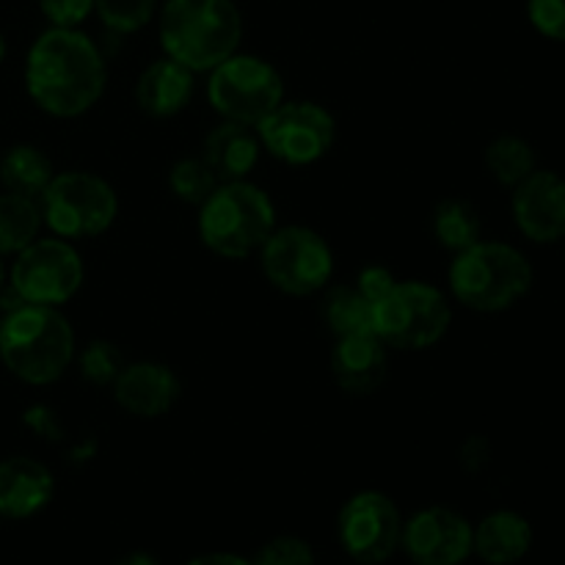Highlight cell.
Instances as JSON below:
<instances>
[{
  "instance_id": "cell-1",
  "label": "cell",
  "mask_w": 565,
  "mask_h": 565,
  "mask_svg": "<svg viewBox=\"0 0 565 565\" xmlns=\"http://www.w3.org/2000/svg\"><path fill=\"white\" fill-rule=\"evenodd\" d=\"M108 70L97 44L77 28L50 25L31 44L25 88L33 103L55 119H77L105 94Z\"/></svg>"
},
{
  "instance_id": "cell-2",
  "label": "cell",
  "mask_w": 565,
  "mask_h": 565,
  "mask_svg": "<svg viewBox=\"0 0 565 565\" xmlns=\"http://www.w3.org/2000/svg\"><path fill=\"white\" fill-rule=\"evenodd\" d=\"M0 362L31 386L55 384L75 362V331L58 307L20 303L0 318Z\"/></svg>"
},
{
  "instance_id": "cell-3",
  "label": "cell",
  "mask_w": 565,
  "mask_h": 565,
  "mask_svg": "<svg viewBox=\"0 0 565 565\" xmlns=\"http://www.w3.org/2000/svg\"><path fill=\"white\" fill-rule=\"evenodd\" d=\"M243 17L235 0H166L160 44L166 55L191 72H210L237 53Z\"/></svg>"
},
{
  "instance_id": "cell-4",
  "label": "cell",
  "mask_w": 565,
  "mask_h": 565,
  "mask_svg": "<svg viewBox=\"0 0 565 565\" xmlns=\"http://www.w3.org/2000/svg\"><path fill=\"white\" fill-rule=\"evenodd\" d=\"M447 281L461 307L480 315H500L530 296L535 270L511 243L478 241L456 254Z\"/></svg>"
},
{
  "instance_id": "cell-5",
  "label": "cell",
  "mask_w": 565,
  "mask_h": 565,
  "mask_svg": "<svg viewBox=\"0 0 565 565\" xmlns=\"http://www.w3.org/2000/svg\"><path fill=\"white\" fill-rule=\"evenodd\" d=\"M276 230V207L268 193L248 180L218 182L199 207V237L224 259H246Z\"/></svg>"
},
{
  "instance_id": "cell-6",
  "label": "cell",
  "mask_w": 565,
  "mask_h": 565,
  "mask_svg": "<svg viewBox=\"0 0 565 565\" xmlns=\"http://www.w3.org/2000/svg\"><path fill=\"white\" fill-rule=\"evenodd\" d=\"M450 323V298L428 281H395L373 303V334L397 351H425L436 345Z\"/></svg>"
},
{
  "instance_id": "cell-7",
  "label": "cell",
  "mask_w": 565,
  "mask_h": 565,
  "mask_svg": "<svg viewBox=\"0 0 565 565\" xmlns=\"http://www.w3.org/2000/svg\"><path fill=\"white\" fill-rule=\"evenodd\" d=\"M42 221L64 241L97 237L110 230L119 215L114 185L92 171H64L50 180L39 196Z\"/></svg>"
},
{
  "instance_id": "cell-8",
  "label": "cell",
  "mask_w": 565,
  "mask_h": 565,
  "mask_svg": "<svg viewBox=\"0 0 565 565\" xmlns=\"http://www.w3.org/2000/svg\"><path fill=\"white\" fill-rule=\"evenodd\" d=\"M207 99L224 121L257 127L285 103V81L270 61L235 53L210 70Z\"/></svg>"
},
{
  "instance_id": "cell-9",
  "label": "cell",
  "mask_w": 565,
  "mask_h": 565,
  "mask_svg": "<svg viewBox=\"0 0 565 565\" xmlns=\"http://www.w3.org/2000/svg\"><path fill=\"white\" fill-rule=\"evenodd\" d=\"M263 274L287 296H315L326 290L334 274V252L309 226H276L259 248Z\"/></svg>"
},
{
  "instance_id": "cell-10",
  "label": "cell",
  "mask_w": 565,
  "mask_h": 565,
  "mask_svg": "<svg viewBox=\"0 0 565 565\" xmlns=\"http://www.w3.org/2000/svg\"><path fill=\"white\" fill-rule=\"evenodd\" d=\"M83 259L64 237H36L11 265V290L22 303L61 307L83 287Z\"/></svg>"
},
{
  "instance_id": "cell-11",
  "label": "cell",
  "mask_w": 565,
  "mask_h": 565,
  "mask_svg": "<svg viewBox=\"0 0 565 565\" xmlns=\"http://www.w3.org/2000/svg\"><path fill=\"white\" fill-rule=\"evenodd\" d=\"M401 508L384 491H359L337 516V535L345 555L359 565H381L401 550Z\"/></svg>"
},
{
  "instance_id": "cell-12",
  "label": "cell",
  "mask_w": 565,
  "mask_h": 565,
  "mask_svg": "<svg viewBox=\"0 0 565 565\" xmlns=\"http://www.w3.org/2000/svg\"><path fill=\"white\" fill-rule=\"evenodd\" d=\"M254 130L263 149H268L276 160L290 166H309L326 158L334 147L337 121L323 105L298 99V103H281Z\"/></svg>"
},
{
  "instance_id": "cell-13",
  "label": "cell",
  "mask_w": 565,
  "mask_h": 565,
  "mask_svg": "<svg viewBox=\"0 0 565 565\" xmlns=\"http://www.w3.org/2000/svg\"><path fill=\"white\" fill-rule=\"evenodd\" d=\"M475 524L463 513L430 505L403 522L401 550L414 565H461L472 557Z\"/></svg>"
},
{
  "instance_id": "cell-14",
  "label": "cell",
  "mask_w": 565,
  "mask_h": 565,
  "mask_svg": "<svg viewBox=\"0 0 565 565\" xmlns=\"http://www.w3.org/2000/svg\"><path fill=\"white\" fill-rule=\"evenodd\" d=\"M511 213L516 230L539 246L565 237V177L552 169H535L513 188Z\"/></svg>"
},
{
  "instance_id": "cell-15",
  "label": "cell",
  "mask_w": 565,
  "mask_h": 565,
  "mask_svg": "<svg viewBox=\"0 0 565 565\" xmlns=\"http://www.w3.org/2000/svg\"><path fill=\"white\" fill-rule=\"evenodd\" d=\"M180 379L169 364L132 362L125 364L114 381V397L127 414L138 419H158L180 401Z\"/></svg>"
},
{
  "instance_id": "cell-16",
  "label": "cell",
  "mask_w": 565,
  "mask_h": 565,
  "mask_svg": "<svg viewBox=\"0 0 565 565\" xmlns=\"http://www.w3.org/2000/svg\"><path fill=\"white\" fill-rule=\"evenodd\" d=\"M390 356L386 345L375 334L337 337L331 351V375L348 395H373L386 381Z\"/></svg>"
},
{
  "instance_id": "cell-17",
  "label": "cell",
  "mask_w": 565,
  "mask_h": 565,
  "mask_svg": "<svg viewBox=\"0 0 565 565\" xmlns=\"http://www.w3.org/2000/svg\"><path fill=\"white\" fill-rule=\"evenodd\" d=\"M55 494V478L42 461L28 456H11L0 461V516L31 519L50 505Z\"/></svg>"
},
{
  "instance_id": "cell-18",
  "label": "cell",
  "mask_w": 565,
  "mask_h": 565,
  "mask_svg": "<svg viewBox=\"0 0 565 565\" xmlns=\"http://www.w3.org/2000/svg\"><path fill=\"white\" fill-rule=\"evenodd\" d=\"M533 524L511 508L491 511L475 524L472 555L489 565H516L533 550Z\"/></svg>"
},
{
  "instance_id": "cell-19",
  "label": "cell",
  "mask_w": 565,
  "mask_h": 565,
  "mask_svg": "<svg viewBox=\"0 0 565 565\" xmlns=\"http://www.w3.org/2000/svg\"><path fill=\"white\" fill-rule=\"evenodd\" d=\"M259 136L254 127L237 125V121H221L207 132L202 149V160L213 169L218 182L246 180L259 163Z\"/></svg>"
},
{
  "instance_id": "cell-20",
  "label": "cell",
  "mask_w": 565,
  "mask_h": 565,
  "mask_svg": "<svg viewBox=\"0 0 565 565\" xmlns=\"http://www.w3.org/2000/svg\"><path fill=\"white\" fill-rule=\"evenodd\" d=\"M193 97V72L182 64L171 61L169 55L138 75L136 83V103L138 108L154 119H169V116L182 114Z\"/></svg>"
},
{
  "instance_id": "cell-21",
  "label": "cell",
  "mask_w": 565,
  "mask_h": 565,
  "mask_svg": "<svg viewBox=\"0 0 565 565\" xmlns=\"http://www.w3.org/2000/svg\"><path fill=\"white\" fill-rule=\"evenodd\" d=\"M55 177L47 154L33 143H17L0 158V182L17 196L39 199Z\"/></svg>"
},
{
  "instance_id": "cell-22",
  "label": "cell",
  "mask_w": 565,
  "mask_h": 565,
  "mask_svg": "<svg viewBox=\"0 0 565 565\" xmlns=\"http://www.w3.org/2000/svg\"><path fill=\"white\" fill-rule=\"evenodd\" d=\"M483 163L491 180L505 188H516L519 182L527 180L539 169V154H535L533 143L527 138L505 132V136H497L486 147Z\"/></svg>"
},
{
  "instance_id": "cell-23",
  "label": "cell",
  "mask_w": 565,
  "mask_h": 565,
  "mask_svg": "<svg viewBox=\"0 0 565 565\" xmlns=\"http://www.w3.org/2000/svg\"><path fill=\"white\" fill-rule=\"evenodd\" d=\"M42 207L36 199L17 196V193H0V257L3 254H20L31 246L42 230Z\"/></svg>"
},
{
  "instance_id": "cell-24",
  "label": "cell",
  "mask_w": 565,
  "mask_h": 565,
  "mask_svg": "<svg viewBox=\"0 0 565 565\" xmlns=\"http://www.w3.org/2000/svg\"><path fill=\"white\" fill-rule=\"evenodd\" d=\"M434 235L447 252L458 254L483 241V224L478 210L463 199H445L434 210Z\"/></svg>"
},
{
  "instance_id": "cell-25",
  "label": "cell",
  "mask_w": 565,
  "mask_h": 565,
  "mask_svg": "<svg viewBox=\"0 0 565 565\" xmlns=\"http://www.w3.org/2000/svg\"><path fill=\"white\" fill-rule=\"evenodd\" d=\"M323 315L337 337L373 334V301L356 285L334 287L326 296Z\"/></svg>"
},
{
  "instance_id": "cell-26",
  "label": "cell",
  "mask_w": 565,
  "mask_h": 565,
  "mask_svg": "<svg viewBox=\"0 0 565 565\" xmlns=\"http://www.w3.org/2000/svg\"><path fill=\"white\" fill-rule=\"evenodd\" d=\"M169 188L180 202L202 207L210 193L218 188V177L202 158H182L171 166Z\"/></svg>"
},
{
  "instance_id": "cell-27",
  "label": "cell",
  "mask_w": 565,
  "mask_h": 565,
  "mask_svg": "<svg viewBox=\"0 0 565 565\" xmlns=\"http://www.w3.org/2000/svg\"><path fill=\"white\" fill-rule=\"evenodd\" d=\"M158 0H94V11L114 33H138L154 17Z\"/></svg>"
},
{
  "instance_id": "cell-28",
  "label": "cell",
  "mask_w": 565,
  "mask_h": 565,
  "mask_svg": "<svg viewBox=\"0 0 565 565\" xmlns=\"http://www.w3.org/2000/svg\"><path fill=\"white\" fill-rule=\"evenodd\" d=\"M125 356L110 342H92L81 356V373L92 384H114L119 373L125 370Z\"/></svg>"
},
{
  "instance_id": "cell-29",
  "label": "cell",
  "mask_w": 565,
  "mask_h": 565,
  "mask_svg": "<svg viewBox=\"0 0 565 565\" xmlns=\"http://www.w3.org/2000/svg\"><path fill=\"white\" fill-rule=\"evenodd\" d=\"M254 565H315V552L298 535H276L268 544L259 546Z\"/></svg>"
},
{
  "instance_id": "cell-30",
  "label": "cell",
  "mask_w": 565,
  "mask_h": 565,
  "mask_svg": "<svg viewBox=\"0 0 565 565\" xmlns=\"http://www.w3.org/2000/svg\"><path fill=\"white\" fill-rule=\"evenodd\" d=\"M530 25L552 42H565V0H527Z\"/></svg>"
},
{
  "instance_id": "cell-31",
  "label": "cell",
  "mask_w": 565,
  "mask_h": 565,
  "mask_svg": "<svg viewBox=\"0 0 565 565\" xmlns=\"http://www.w3.org/2000/svg\"><path fill=\"white\" fill-rule=\"evenodd\" d=\"M39 9L53 28H77L94 11V0H39Z\"/></svg>"
},
{
  "instance_id": "cell-32",
  "label": "cell",
  "mask_w": 565,
  "mask_h": 565,
  "mask_svg": "<svg viewBox=\"0 0 565 565\" xmlns=\"http://www.w3.org/2000/svg\"><path fill=\"white\" fill-rule=\"evenodd\" d=\"M395 276H392V270H386L384 265H367V268L362 270V274L356 276V287L364 292V296L370 298V301H379L381 296H384L386 290H390L392 285H395Z\"/></svg>"
},
{
  "instance_id": "cell-33",
  "label": "cell",
  "mask_w": 565,
  "mask_h": 565,
  "mask_svg": "<svg viewBox=\"0 0 565 565\" xmlns=\"http://www.w3.org/2000/svg\"><path fill=\"white\" fill-rule=\"evenodd\" d=\"M185 565H254L252 561L241 555H232V552H207V555H199Z\"/></svg>"
},
{
  "instance_id": "cell-34",
  "label": "cell",
  "mask_w": 565,
  "mask_h": 565,
  "mask_svg": "<svg viewBox=\"0 0 565 565\" xmlns=\"http://www.w3.org/2000/svg\"><path fill=\"white\" fill-rule=\"evenodd\" d=\"M116 565H160V561L152 555V552L136 550V552H127V555Z\"/></svg>"
},
{
  "instance_id": "cell-35",
  "label": "cell",
  "mask_w": 565,
  "mask_h": 565,
  "mask_svg": "<svg viewBox=\"0 0 565 565\" xmlns=\"http://www.w3.org/2000/svg\"><path fill=\"white\" fill-rule=\"evenodd\" d=\"M3 61H6V36L0 33V64H3Z\"/></svg>"
},
{
  "instance_id": "cell-36",
  "label": "cell",
  "mask_w": 565,
  "mask_h": 565,
  "mask_svg": "<svg viewBox=\"0 0 565 565\" xmlns=\"http://www.w3.org/2000/svg\"><path fill=\"white\" fill-rule=\"evenodd\" d=\"M6 281V268H3V259H0V287H3Z\"/></svg>"
},
{
  "instance_id": "cell-37",
  "label": "cell",
  "mask_w": 565,
  "mask_h": 565,
  "mask_svg": "<svg viewBox=\"0 0 565 565\" xmlns=\"http://www.w3.org/2000/svg\"><path fill=\"white\" fill-rule=\"evenodd\" d=\"M563 254H565V237H563Z\"/></svg>"
},
{
  "instance_id": "cell-38",
  "label": "cell",
  "mask_w": 565,
  "mask_h": 565,
  "mask_svg": "<svg viewBox=\"0 0 565 565\" xmlns=\"http://www.w3.org/2000/svg\"><path fill=\"white\" fill-rule=\"evenodd\" d=\"M0 519H3V516H0Z\"/></svg>"
}]
</instances>
